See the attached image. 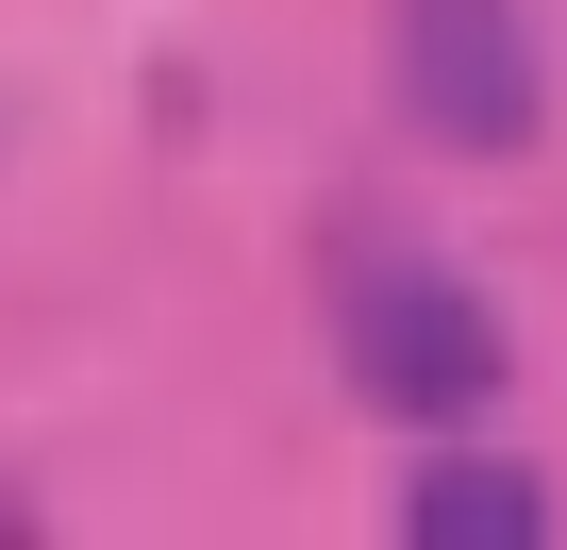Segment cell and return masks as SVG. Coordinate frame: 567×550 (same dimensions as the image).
<instances>
[{
	"instance_id": "cell-3",
	"label": "cell",
	"mask_w": 567,
	"mask_h": 550,
	"mask_svg": "<svg viewBox=\"0 0 567 550\" xmlns=\"http://www.w3.org/2000/svg\"><path fill=\"white\" fill-rule=\"evenodd\" d=\"M401 533H417V550H534V533H550V484H534V467H484V450H434L417 500H401Z\"/></svg>"
},
{
	"instance_id": "cell-2",
	"label": "cell",
	"mask_w": 567,
	"mask_h": 550,
	"mask_svg": "<svg viewBox=\"0 0 567 550\" xmlns=\"http://www.w3.org/2000/svg\"><path fill=\"white\" fill-rule=\"evenodd\" d=\"M401 101L451 151H517L534 134V34H517V0H401Z\"/></svg>"
},
{
	"instance_id": "cell-1",
	"label": "cell",
	"mask_w": 567,
	"mask_h": 550,
	"mask_svg": "<svg viewBox=\"0 0 567 550\" xmlns=\"http://www.w3.org/2000/svg\"><path fill=\"white\" fill-rule=\"evenodd\" d=\"M501 367H517V351H501V318L451 284V267H368V284H351V384H368L384 417H417V434H434V417H484Z\"/></svg>"
}]
</instances>
